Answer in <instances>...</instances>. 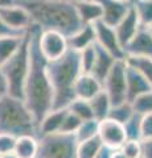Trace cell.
<instances>
[{"mask_svg":"<svg viewBox=\"0 0 152 158\" xmlns=\"http://www.w3.org/2000/svg\"><path fill=\"white\" fill-rule=\"evenodd\" d=\"M95 44V32L93 25H82L77 32L67 37L69 49L74 52H82L83 49L89 48Z\"/></svg>","mask_w":152,"mask_h":158,"instance_id":"obj_19","label":"cell"},{"mask_svg":"<svg viewBox=\"0 0 152 158\" xmlns=\"http://www.w3.org/2000/svg\"><path fill=\"white\" fill-rule=\"evenodd\" d=\"M127 63V62H126ZM126 87H127V102L132 103L136 98L143 94L152 91L150 85L147 83L145 78L141 75L139 70L130 66L127 63L126 67Z\"/></svg>","mask_w":152,"mask_h":158,"instance_id":"obj_14","label":"cell"},{"mask_svg":"<svg viewBox=\"0 0 152 158\" xmlns=\"http://www.w3.org/2000/svg\"><path fill=\"white\" fill-rule=\"evenodd\" d=\"M126 59H119L107 74L103 81V91L110 98L112 106L127 102V87H126Z\"/></svg>","mask_w":152,"mask_h":158,"instance_id":"obj_7","label":"cell"},{"mask_svg":"<svg viewBox=\"0 0 152 158\" xmlns=\"http://www.w3.org/2000/svg\"><path fill=\"white\" fill-rule=\"evenodd\" d=\"M74 6L82 25H93L102 20V8L95 0H77Z\"/></svg>","mask_w":152,"mask_h":158,"instance_id":"obj_17","label":"cell"},{"mask_svg":"<svg viewBox=\"0 0 152 158\" xmlns=\"http://www.w3.org/2000/svg\"><path fill=\"white\" fill-rule=\"evenodd\" d=\"M25 34L24 36H7L0 38V66H3L9 58H12L16 54Z\"/></svg>","mask_w":152,"mask_h":158,"instance_id":"obj_23","label":"cell"},{"mask_svg":"<svg viewBox=\"0 0 152 158\" xmlns=\"http://www.w3.org/2000/svg\"><path fill=\"white\" fill-rule=\"evenodd\" d=\"M140 121H141V115L140 113H134L131 118L124 124V131H126V137L127 140H140Z\"/></svg>","mask_w":152,"mask_h":158,"instance_id":"obj_31","label":"cell"},{"mask_svg":"<svg viewBox=\"0 0 152 158\" xmlns=\"http://www.w3.org/2000/svg\"><path fill=\"white\" fill-rule=\"evenodd\" d=\"M0 133H8L15 137L36 136L37 125L23 99L11 95L0 99Z\"/></svg>","mask_w":152,"mask_h":158,"instance_id":"obj_4","label":"cell"},{"mask_svg":"<svg viewBox=\"0 0 152 158\" xmlns=\"http://www.w3.org/2000/svg\"><path fill=\"white\" fill-rule=\"evenodd\" d=\"M17 0H0V8L2 7H7V6H12Z\"/></svg>","mask_w":152,"mask_h":158,"instance_id":"obj_41","label":"cell"},{"mask_svg":"<svg viewBox=\"0 0 152 158\" xmlns=\"http://www.w3.org/2000/svg\"><path fill=\"white\" fill-rule=\"evenodd\" d=\"M102 8V21L115 27L131 9L132 4L123 0H95Z\"/></svg>","mask_w":152,"mask_h":158,"instance_id":"obj_13","label":"cell"},{"mask_svg":"<svg viewBox=\"0 0 152 158\" xmlns=\"http://www.w3.org/2000/svg\"><path fill=\"white\" fill-rule=\"evenodd\" d=\"M41 29L32 25L29 28V71L24 86V98L29 111L38 127L42 117L53 107V90L48 77V61L38 48V34Z\"/></svg>","mask_w":152,"mask_h":158,"instance_id":"obj_1","label":"cell"},{"mask_svg":"<svg viewBox=\"0 0 152 158\" xmlns=\"http://www.w3.org/2000/svg\"><path fill=\"white\" fill-rule=\"evenodd\" d=\"M124 53L126 58H152V34L150 33L148 28L141 27L136 32L134 38L126 45Z\"/></svg>","mask_w":152,"mask_h":158,"instance_id":"obj_12","label":"cell"},{"mask_svg":"<svg viewBox=\"0 0 152 158\" xmlns=\"http://www.w3.org/2000/svg\"><path fill=\"white\" fill-rule=\"evenodd\" d=\"M48 77L53 90L52 110H62L74 100V83L80 77V53L69 49L61 58L48 62Z\"/></svg>","mask_w":152,"mask_h":158,"instance_id":"obj_3","label":"cell"},{"mask_svg":"<svg viewBox=\"0 0 152 158\" xmlns=\"http://www.w3.org/2000/svg\"><path fill=\"white\" fill-rule=\"evenodd\" d=\"M31 15L33 25L41 31H54L69 37L82 27L73 2L19 0Z\"/></svg>","mask_w":152,"mask_h":158,"instance_id":"obj_2","label":"cell"},{"mask_svg":"<svg viewBox=\"0 0 152 158\" xmlns=\"http://www.w3.org/2000/svg\"><path fill=\"white\" fill-rule=\"evenodd\" d=\"M141 27L152 25V0H135L132 3Z\"/></svg>","mask_w":152,"mask_h":158,"instance_id":"obj_25","label":"cell"},{"mask_svg":"<svg viewBox=\"0 0 152 158\" xmlns=\"http://www.w3.org/2000/svg\"><path fill=\"white\" fill-rule=\"evenodd\" d=\"M98 137L101 138L102 144L109 148H112V149H119L127 141L124 125L109 117L99 121Z\"/></svg>","mask_w":152,"mask_h":158,"instance_id":"obj_11","label":"cell"},{"mask_svg":"<svg viewBox=\"0 0 152 158\" xmlns=\"http://www.w3.org/2000/svg\"><path fill=\"white\" fill-rule=\"evenodd\" d=\"M95 57H97L95 44L80 52V65L82 73H91L95 63Z\"/></svg>","mask_w":152,"mask_h":158,"instance_id":"obj_30","label":"cell"},{"mask_svg":"<svg viewBox=\"0 0 152 158\" xmlns=\"http://www.w3.org/2000/svg\"><path fill=\"white\" fill-rule=\"evenodd\" d=\"M95 49H97L95 63H94V67H93L90 74H93L101 83H103L105 78L107 77V74L110 73V70L112 69L114 63L118 59H115L109 52H106L103 48H101L99 45H97V44H95Z\"/></svg>","mask_w":152,"mask_h":158,"instance_id":"obj_20","label":"cell"},{"mask_svg":"<svg viewBox=\"0 0 152 158\" xmlns=\"http://www.w3.org/2000/svg\"><path fill=\"white\" fill-rule=\"evenodd\" d=\"M89 103H90L93 115H94V118L97 121H102L109 117V113H110L112 104L110 102V98L107 96V94L103 90L99 94H97L93 99H90Z\"/></svg>","mask_w":152,"mask_h":158,"instance_id":"obj_22","label":"cell"},{"mask_svg":"<svg viewBox=\"0 0 152 158\" xmlns=\"http://www.w3.org/2000/svg\"><path fill=\"white\" fill-rule=\"evenodd\" d=\"M147 28H148V31H150V33L152 34V25H150V27H147Z\"/></svg>","mask_w":152,"mask_h":158,"instance_id":"obj_45","label":"cell"},{"mask_svg":"<svg viewBox=\"0 0 152 158\" xmlns=\"http://www.w3.org/2000/svg\"><path fill=\"white\" fill-rule=\"evenodd\" d=\"M141 158H152V138L141 141Z\"/></svg>","mask_w":152,"mask_h":158,"instance_id":"obj_38","label":"cell"},{"mask_svg":"<svg viewBox=\"0 0 152 158\" xmlns=\"http://www.w3.org/2000/svg\"><path fill=\"white\" fill-rule=\"evenodd\" d=\"M119 149L127 158H141V141L140 140H127Z\"/></svg>","mask_w":152,"mask_h":158,"instance_id":"obj_34","label":"cell"},{"mask_svg":"<svg viewBox=\"0 0 152 158\" xmlns=\"http://www.w3.org/2000/svg\"><path fill=\"white\" fill-rule=\"evenodd\" d=\"M13 153L17 158H37L38 138L31 135L17 137Z\"/></svg>","mask_w":152,"mask_h":158,"instance_id":"obj_21","label":"cell"},{"mask_svg":"<svg viewBox=\"0 0 152 158\" xmlns=\"http://www.w3.org/2000/svg\"><path fill=\"white\" fill-rule=\"evenodd\" d=\"M111 158H127V157L123 154V153L120 152V149H115V150H114V153H112Z\"/></svg>","mask_w":152,"mask_h":158,"instance_id":"obj_42","label":"cell"},{"mask_svg":"<svg viewBox=\"0 0 152 158\" xmlns=\"http://www.w3.org/2000/svg\"><path fill=\"white\" fill-rule=\"evenodd\" d=\"M7 94H8V91H7V83H6V79H4V77H3L2 70H0V99H2L3 96H6Z\"/></svg>","mask_w":152,"mask_h":158,"instance_id":"obj_40","label":"cell"},{"mask_svg":"<svg viewBox=\"0 0 152 158\" xmlns=\"http://www.w3.org/2000/svg\"><path fill=\"white\" fill-rule=\"evenodd\" d=\"M3 77L7 83L8 95L23 99L24 86L29 71V34L27 32L16 54L0 66Z\"/></svg>","mask_w":152,"mask_h":158,"instance_id":"obj_5","label":"cell"},{"mask_svg":"<svg viewBox=\"0 0 152 158\" xmlns=\"http://www.w3.org/2000/svg\"><path fill=\"white\" fill-rule=\"evenodd\" d=\"M0 158H17L15 153H6V154H0Z\"/></svg>","mask_w":152,"mask_h":158,"instance_id":"obj_43","label":"cell"},{"mask_svg":"<svg viewBox=\"0 0 152 158\" xmlns=\"http://www.w3.org/2000/svg\"><path fill=\"white\" fill-rule=\"evenodd\" d=\"M126 62L130 66L139 70L140 74L145 78L147 83L150 85L152 90V58H135V57H127Z\"/></svg>","mask_w":152,"mask_h":158,"instance_id":"obj_27","label":"cell"},{"mask_svg":"<svg viewBox=\"0 0 152 158\" xmlns=\"http://www.w3.org/2000/svg\"><path fill=\"white\" fill-rule=\"evenodd\" d=\"M134 113H135V111H134V107H132V103L124 102V103H120V104L111 107L110 113H109V118H112V120H115L124 125Z\"/></svg>","mask_w":152,"mask_h":158,"instance_id":"obj_26","label":"cell"},{"mask_svg":"<svg viewBox=\"0 0 152 158\" xmlns=\"http://www.w3.org/2000/svg\"><path fill=\"white\" fill-rule=\"evenodd\" d=\"M16 138L8 133H0V154L6 153H13L15 145H16Z\"/></svg>","mask_w":152,"mask_h":158,"instance_id":"obj_35","label":"cell"},{"mask_svg":"<svg viewBox=\"0 0 152 158\" xmlns=\"http://www.w3.org/2000/svg\"><path fill=\"white\" fill-rule=\"evenodd\" d=\"M132 107L136 113L140 115H147V113H152V91H148L136 98L132 102Z\"/></svg>","mask_w":152,"mask_h":158,"instance_id":"obj_32","label":"cell"},{"mask_svg":"<svg viewBox=\"0 0 152 158\" xmlns=\"http://www.w3.org/2000/svg\"><path fill=\"white\" fill-rule=\"evenodd\" d=\"M25 33H19L16 31L11 29L8 25H6V23L0 19V38L2 37H7V36H24Z\"/></svg>","mask_w":152,"mask_h":158,"instance_id":"obj_37","label":"cell"},{"mask_svg":"<svg viewBox=\"0 0 152 158\" xmlns=\"http://www.w3.org/2000/svg\"><path fill=\"white\" fill-rule=\"evenodd\" d=\"M82 120L78 116H76L74 113H72L70 111L66 112L65 117L62 120V125L60 132L62 133H70V135H76V132L78 131V128L81 127Z\"/></svg>","mask_w":152,"mask_h":158,"instance_id":"obj_33","label":"cell"},{"mask_svg":"<svg viewBox=\"0 0 152 158\" xmlns=\"http://www.w3.org/2000/svg\"><path fill=\"white\" fill-rule=\"evenodd\" d=\"M67 111H70L72 113H74L76 116H78L82 121L91 120L94 118L93 115L91 107L89 100H83V99H74L69 106H67Z\"/></svg>","mask_w":152,"mask_h":158,"instance_id":"obj_28","label":"cell"},{"mask_svg":"<svg viewBox=\"0 0 152 158\" xmlns=\"http://www.w3.org/2000/svg\"><path fill=\"white\" fill-rule=\"evenodd\" d=\"M78 140L76 135L56 132L38 137L37 158H76Z\"/></svg>","mask_w":152,"mask_h":158,"instance_id":"obj_6","label":"cell"},{"mask_svg":"<svg viewBox=\"0 0 152 158\" xmlns=\"http://www.w3.org/2000/svg\"><path fill=\"white\" fill-rule=\"evenodd\" d=\"M140 138H141V141L152 138V113L141 115V121H140Z\"/></svg>","mask_w":152,"mask_h":158,"instance_id":"obj_36","label":"cell"},{"mask_svg":"<svg viewBox=\"0 0 152 158\" xmlns=\"http://www.w3.org/2000/svg\"><path fill=\"white\" fill-rule=\"evenodd\" d=\"M114 150H115V149H112V148H109V146L103 145V146L101 148V150L98 152V154H97L95 158H111Z\"/></svg>","mask_w":152,"mask_h":158,"instance_id":"obj_39","label":"cell"},{"mask_svg":"<svg viewBox=\"0 0 152 158\" xmlns=\"http://www.w3.org/2000/svg\"><path fill=\"white\" fill-rule=\"evenodd\" d=\"M17 2H19V0H17ZM48 2H73V3H74V2H77V0H48Z\"/></svg>","mask_w":152,"mask_h":158,"instance_id":"obj_44","label":"cell"},{"mask_svg":"<svg viewBox=\"0 0 152 158\" xmlns=\"http://www.w3.org/2000/svg\"><path fill=\"white\" fill-rule=\"evenodd\" d=\"M0 19L6 23V25L19 33H27L29 28L33 25L31 15L27 8L17 2L12 6L0 8Z\"/></svg>","mask_w":152,"mask_h":158,"instance_id":"obj_10","label":"cell"},{"mask_svg":"<svg viewBox=\"0 0 152 158\" xmlns=\"http://www.w3.org/2000/svg\"><path fill=\"white\" fill-rule=\"evenodd\" d=\"M98 125H99V121H97L95 118L82 121L81 127L78 128V131L76 132V137H77L78 142L90 140V138L98 136Z\"/></svg>","mask_w":152,"mask_h":158,"instance_id":"obj_29","label":"cell"},{"mask_svg":"<svg viewBox=\"0 0 152 158\" xmlns=\"http://www.w3.org/2000/svg\"><path fill=\"white\" fill-rule=\"evenodd\" d=\"M123 2H128V3H131V4H132V3L135 2V0H123Z\"/></svg>","mask_w":152,"mask_h":158,"instance_id":"obj_46","label":"cell"},{"mask_svg":"<svg viewBox=\"0 0 152 158\" xmlns=\"http://www.w3.org/2000/svg\"><path fill=\"white\" fill-rule=\"evenodd\" d=\"M95 32V44L103 48L106 52H109L115 59H126V53L124 49L122 48L118 36L115 33L114 27L107 25L102 20L93 24Z\"/></svg>","mask_w":152,"mask_h":158,"instance_id":"obj_9","label":"cell"},{"mask_svg":"<svg viewBox=\"0 0 152 158\" xmlns=\"http://www.w3.org/2000/svg\"><path fill=\"white\" fill-rule=\"evenodd\" d=\"M102 146H103V144L98 136L90 138V140L78 142L76 158H95Z\"/></svg>","mask_w":152,"mask_h":158,"instance_id":"obj_24","label":"cell"},{"mask_svg":"<svg viewBox=\"0 0 152 158\" xmlns=\"http://www.w3.org/2000/svg\"><path fill=\"white\" fill-rule=\"evenodd\" d=\"M67 112V108L62 110H52L49 111L45 116L42 117L40 124L37 127V138L45 135H52V133L60 132L62 120Z\"/></svg>","mask_w":152,"mask_h":158,"instance_id":"obj_18","label":"cell"},{"mask_svg":"<svg viewBox=\"0 0 152 158\" xmlns=\"http://www.w3.org/2000/svg\"><path fill=\"white\" fill-rule=\"evenodd\" d=\"M38 48L48 62L54 61L69 50L67 37L54 31H41L38 34Z\"/></svg>","mask_w":152,"mask_h":158,"instance_id":"obj_8","label":"cell"},{"mask_svg":"<svg viewBox=\"0 0 152 158\" xmlns=\"http://www.w3.org/2000/svg\"><path fill=\"white\" fill-rule=\"evenodd\" d=\"M140 28H141V25H140L139 17H138V15H136L135 9L131 7L128 13H127L126 16L114 27L115 33H116L118 40H119L122 48L123 49L126 48V45L134 38L136 32H138Z\"/></svg>","mask_w":152,"mask_h":158,"instance_id":"obj_15","label":"cell"},{"mask_svg":"<svg viewBox=\"0 0 152 158\" xmlns=\"http://www.w3.org/2000/svg\"><path fill=\"white\" fill-rule=\"evenodd\" d=\"M103 90V85L90 73H81L74 83L76 99L90 100Z\"/></svg>","mask_w":152,"mask_h":158,"instance_id":"obj_16","label":"cell"}]
</instances>
